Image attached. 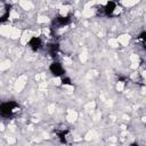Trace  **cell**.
Wrapping results in <instances>:
<instances>
[{
  "instance_id": "obj_1",
  "label": "cell",
  "mask_w": 146,
  "mask_h": 146,
  "mask_svg": "<svg viewBox=\"0 0 146 146\" xmlns=\"http://www.w3.org/2000/svg\"><path fill=\"white\" fill-rule=\"evenodd\" d=\"M19 108H21L19 105L13 100L1 103L0 104V115L5 119H10L19 111Z\"/></svg>"
},
{
  "instance_id": "obj_2",
  "label": "cell",
  "mask_w": 146,
  "mask_h": 146,
  "mask_svg": "<svg viewBox=\"0 0 146 146\" xmlns=\"http://www.w3.org/2000/svg\"><path fill=\"white\" fill-rule=\"evenodd\" d=\"M70 23H71L70 16H57L52 21V26L56 29H59V27H64V26L68 25Z\"/></svg>"
},
{
  "instance_id": "obj_3",
  "label": "cell",
  "mask_w": 146,
  "mask_h": 146,
  "mask_svg": "<svg viewBox=\"0 0 146 146\" xmlns=\"http://www.w3.org/2000/svg\"><path fill=\"white\" fill-rule=\"evenodd\" d=\"M49 71L54 76H62L65 73V70L63 68L62 64L58 62H54L52 64H50L49 66Z\"/></svg>"
},
{
  "instance_id": "obj_4",
  "label": "cell",
  "mask_w": 146,
  "mask_h": 146,
  "mask_svg": "<svg viewBox=\"0 0 146 146\" xmlns=\"http://www.w3.org/2000/svg\"><path fill=\"white\" fill-rule=\"evenodd\" d=\"M27 44H29V47H30L33 51H36V50H39V49L42 47V41H41L40 38H38V36H33V38L30 39V41H29Z\"/></svg>"
},
{
  "instance_id": "obj_5",
  "label": "cell",
  "mask_w": 146,
  "mask_h": 146,
  "mask_svg": "<svg viewBox=\"0 0 146 146\" xmlns=\"http://www.w3.org/2000/svg\"><path fill=\"white\" fill-rule=\"evenodd\" d=\"M115 9H116V2H114V1H108V2L105 5V7H104V14H105L106 16H112Z\"/></svg>"
},
{
  "instance_id": "obj_6",
  "label": "cell",
  "mask_w": 146,
  "mask_h": 146,
  "mask_svg": "<svg viewBox=\"0 0 146 146\" xmlns=\"http://www.w3.org/2000/svg\"><path fill=\"white\" fill-rule=\"evenodd\" d=\"M57 136L60 140L62 144H67L68 143V137H70V133L67 130H62V131H57Z\"/></svg>"
},
{
  "instance_id": "obj_7",
  "label": "cell",
  "mask_w": 146,
  "mask_h": 146,
  "mask_svg": "<svg viewBox=\"0 0 146 146\" xmlns=\"http://www.w3.org/2000/svg\"><path fill=\"white\" fill-rule=\"evenodd\" d=\"M58 49H59L58 43H49V44H47V51H48V52L50 54V56H52V57H55V56L57 55Z\"/></svg>"
},
{
  "instance_id": "obj_8",
  "label": "cell",
  "mask_w": 146,
  "mask_h": 146,
  "mask_svg": "<svg viewBox=\"0 0 146 146\" xmlns=\"http://www.w3.org/2000/svg\"><path fill=\"white\" fill-rule=\"evenodd\" d=\"M10 8H11V5H6L5 6V14L2 15V16H0V23H5L8 18H9V13H10Z\"/></svg>"
},
{
  "instance_id": "obj_9",
  "label": "cell",
  "mask_w": 146,
  "mask_h": 146,
  "mask_svg": "<svg viewBox=\"0 0 146 146\" xmlns=\"http://www.w3.org/2000/svg\"><path fill=\"white\" fill-rule=\"evenodd\" d=\"M145 35H146V32H145V31H143V32L137 36L139 40H141V43H143V44L145 43Z\"/></svg>"
},
{
  "instance_id": "obj_10",
  "label": "cell",
  "mask_w": 146,
  "mask_h": 146,
  "mask_svg": "<svg viewBox=\"0 0 146 146\" xmlns=\"http://www.w3.org/2000/svg\"><path fill=\"white\" fill-rule=\"evenodd\" d=\"M62 84H71V79L70 78H62Z\"/></svg>"
},
{
  "instance_id": "obj_11",
  "label": "cell",
  "mask_w": 146,
  "mask_h": 146,
  "mask_svg": "<svg viewBox=\"0 0 146 146\" xmlns=\"http://www.w3.org/2000/svg\"><path fill=\"white\" fill-rule=\"evenodd\" d=\"M119 81H120V82H125V81H127V78H125V76L120 75V76H119Z\"/></svg>"
},
{
  "instance_id": "obj_12",
  "label": "cell",
  "mask_w": 146,
  "mask_h": 146,
  "mask_svg": "<svg viewBox=\"0 0 146 146\" xmlns=\"http://www.w3.org/2000/svg\"><path fill=\"white\" fill-rule=\"evenodd\" d=\"M131 146H139V145H138V144H132Z\"/></svg>"
}]
</instances>
